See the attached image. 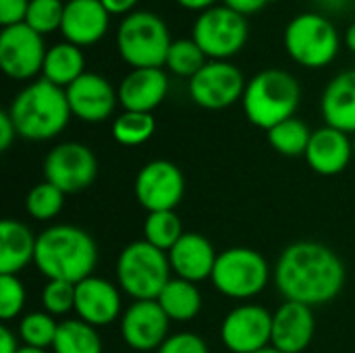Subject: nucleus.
I'll return each mask as SVG.
<instances>
[{
  "mask_svg": "<svg viewBox=\"0 0 355 353\" xmlns=\"http://www.w3.org/2000/svg\"><path fill=\"white\" fill-rule=\"evenodd\" d=\"M345 283L341 258L316 241H297L283 250L275 266V285L287 302L324 306L333 302Z\"/></svg>",
  "mask_w": 355,
  "mask_h": 353,
  "instance_id": "1",
  "label": "nucleus"
},
{
  "mask_svg": "<svg viewBox=\"0 0 355 353\" xmlns=\"http://www.w3.org/2000/svg\"><path fill=\"white\" fill-rule=\"evenodd\" d=\"M33 264L48 281L81 283L98 264L94 237L75 225H54L37 235Z\"/></svg>",
  "mask_w": 355,
  "mask_h": 353,
  "instance_id": "2",
  "label": "nucleus"
},
{
  "mask_svg": "<svg viewBox=\"0 0 355 353\" xmlns=\"http://www.w3.org/2000/svg\"><path fill=\"white\" fill-rule=\"evenodd\" d=\"M8 114L19 137L29 141H46L56 137L69 125L71 108L67 92L46 79L25 85L12 100Z\"/></svg>",
  "mask_w": 355,
  "mask_h": 353,
  "instance_id": "3",
  "label": "nucleus"
},
{
  "mask_svg": "<svg viewBox=\"0 0 355 353\" xmlns=\"http://www.w3.org/2000/svg\"><path fill=\"white\" fill-rule=\"evenodd\" d=\"M302 102L300 81L283 69H264L245 85L241 104L252 125L272 129L291 119Z\"/></svg>",
  "mask_w": 355,
  "mask_h": 353,
  "instance_id": "4",
  "label": "nucleus"
},
{
  "mask_svg": "<svg viewBox=\"0 0 355 353\" xmlns=\"http://www.w3.org/2000/svg\"><path fill=\"white\" fill-rule=\"evenodd\" d=\"M171 33L166 23L150 10L129 12L116 31V48L133 69H162L171 50Z\"/></svg>",
  "mask_w": 355,
  "mask_h": 353,
  "instance_id": "5",
  "label": "nucleus"
},
{
  "mask_svg": "<svg viewBox=\"0 0 355 353\" xmlns=\"http://www.w3.org/2000/svg\"><path fill=\"white\" fill-rule=\"evenodd\" d=\"M168 254L150 246L146 239L129 243L116 260L119 287L135 302L158 300L171 281Z\"/></svg>",
  "mask_w": 355,
  "mask_h": 353,
  "instance_id": "6",
  "label": "nucleus"
},
{
  "mask_svg": "<svg viewBox=\"0 0 355 353\" xmlns=\"http://www.w3.org/2000/svg\"><path fill=\"white\" fill-rule=\"evenodd\" d=\"M287 54L302 67L322 69L339 54V33L322 12H302L293 17L283 33Z\"/></svg>",
  "mask_w": 355,
  "mask_h": 353,
  "instance_id": "7",
  "label": "nucleus"
},
{
  "mask_svg": "<svg viewBox=\"0 0 355 353\" xmlns=\"http://www.w3.org/2000/svg\"><path fill=\"white\" fill-rule=\"evenodd\" d=\"M210 279L225 298L250 300L266 289L270 266L266 258L252 248H229L218 254Z\"/></svg>",
  "mask_w": 355,
  "mask_h": 353,
  "instance_id": "8",
  "label": "nucleus"
},
{
  "mask_svg": "<svg viewBox=\"0 0 355 353\" xmlns=\"http://www.w3.org/2000/svg\"><path fill=\"white\" fill-rule=\"evenodd\" d=\"M250 35L248 21L241 12L229 6H210L198 15L193 21L191 37L202 48V52L214 60H225L237 54Z\"/></svg>",
  "mask_w": 355,
  "mask_h": 353,
  "instance_id": "9",
  "label": "nucleus"
},
{
  "mask_svg": "<svg viewBox=\"0 0 355 353\" xmlns=\"http://www.w3.org/2000/svg\"><path fill=\"white\" fill-rule=\"evenodd\" d=\"M96 154L79 141L58 144L44 158V181L56 185L64 193L87 189L96 181Z\"/></svg>",
  "mask_w": 355,
  "mask_h": 353,
  "instance_id": "10",
  "label": "nucleus"
},
{
  "mask_svg": "<svg viewBox=\"0 0 355 353\" xmlns=\"http://www.w3.org/2000/svg\"><path fill=\"white\" fill-rule=\"evenodd\" d=\"M245 85L243 73L233 62L210 60L189 79V96L206 110H223L243 98Z\"/></svg>",
  "mask_w": 355,
  "mask_h": 353,
  "instance_id": "11",
  "label": "nucleus"
},
{
  "mask_svg": "<svg viewBox=\"0 0 355 353\" xmlns=\"http://www.w3.org/2000/svg\"><path fill=\"white\" fill-rule=\"evenodd\" d=\"M46 46L37 31L27 23H17L2 27L0 31V67L2 71L17 81H27L42 73Z\"/></svg>",
  "mask_w": 355,
  "mask_h": 353,
  "instance_id": "12",
  "label": "nucleus"
},
{
  "mask_svg": "<svg viewBox=\"0 0 355 353\" xmlns=\"http://www.w3.org/2000/svg\"><path fill=\"white\" fill-rule=\"evenodd\" d=\"M185 196V177L171 160H152L135 177V198L148 212L175 210Z\"/></svg>",
  "mask_w": 355,
  "mask_h": 353,
  "instance_id": "13",
  "label": "nucleus"
},
{
  "mask_svg": "<svg viewBox=\"0 0 355 353\" xmlns=\"http://www.w3.org/2000/svg\"><path fill=\"white\" fill-rule=\"evenodd\" d=\"M223 345L233 353H256L272 341V314L256 304L233 308L220 325Z\"/></svg>",
  "mask_w": 355,
  "mask_h": 353,
  "instance_id": "14",
  "label": "nucleus"
},
{
  "mask_svg": "<svg viewBox=\"0 0 355 353\" xmlns=\"http://www.w3.org/2000/svg\"><path fill=\"white\" fill-rule=\"evenodd\" d=\"M171 318L156 300L133 302L121 318L123 341L133 352H158L168 339Z\"/></svg>",
  "mask_w": 355,
  "mask_h": 353,
  "instance_id": "15",
  "label": "nucleus"
},
{
  "mask_svg": "<svg viewBox=\"0 0 355 353\" xmlns=\"http://www.w3.org/2000/svg\"><path fill=\"white\" fill-rule=\"evenodd\" d=\"M64 92L71 114L85 123L106 121L114 112L119 100V92H114L112 83L106 77L87 71L77 81H73Z\"/></svg>",
  "mask_w": 355,
  "mask_h": 353,
  "instance_id": "16",
  "label": "nucleus"
},
{
  "mask_svg": "<svg viewBox=\"0 0 355 353\" xmlns=\"http://www.w3.org/2000/svg\"><path fill=\"white\" fill-rule=\"evenodd\" d=\"M121 293L116 285L100 277H87L75 285V314L92 327H108L121 316Z\"/></svg>",
  "mask_w": 355,
  "mask_h": 353,
  "instance_id": "17",
  "label": "nucleus"
},
{
  "mask_svg": "<svg viewBox=\"0 0 355 353\" xmlns=\"http://www.w3.org/2000/svg\"><path fill=\"white\" fill-rule=\"evenodd\" d=\"M316 320L310 306L285 302L272 314L270 345L281 353H302L314 339Z\"/></svg>",
  "mask_w": 355,
  "mask_h": 353,
  "instance_id": "18",
  "label": "nucleus"
},
{
  "mask_svg": "<svg viewBox=\"0 0 355 353\" xmlns=\"http://www.w3.org/2000/svg\"><path fill=\"white\" fill-rule=\"evenodd\" d=\"M110 23V12L100 0H67L60 31L67 42L83 48L100 42Z\"/></svg>",
  "mask_w": 355,
  "mask_h": 353,
  "instance_id": "19",
  "label": "nucleus"
},
{
  "mask_svg": "<svg viewBox=\"0 0 355 353\" xmlns=\"http://www.w3.org/2000/svg\"><path fill=\"white\" fill-rule=\"evenodd\" d=\"M354 158V141L347 133L322 127L312 131L308 150H306V162L308 166L324 177H333L343 173Z\"/></svg>",
  "mask_w": 355,
  "mask_h": 353,
  "instance_id": "20",
  "label": "nucleus"
},
{
  "mask_svg": "<svg viewBox=\"0 0 355 353\" xmlns=\"http://www.w3.org/2000/svg\"><path fill=\"white\" fill-rule=\"evenodd\" d=\"M168 92V77L162 69H133L119 85V102L131 112H152Z\"/></svg>",
  "mask_w": 355,
  "mask_h": 353,
  "instance_id": "21",
  "label": "nucleus"
},
{
  "mask_svg": "<svg viewBox=\"0 0 355 353\" xmlns=\"http://www.w3.org/2000/svg\"><path fill=\"white\" fill-rule=\"evenodd\" d=\"M218 254L212 243L200 233H185L168 252L171 270L189 283H200L212 277Z\"/></svg>",
  "mask_w": 355,
  "mask_h": 353,
  "instance_id": "22",
  "label": "nucleus"
},
{
  "mask_svg": "<svg viewBox=\"0 0 355 353\" xmlns=\"http://www.w3.org/2000/svg\"><path fill=\"white\" fill-rule=\"evenodd\" d=\"M320 108L329 127L347 135L355 133V69L343 71L329 81Z\"/></svg>",
  "mask_w": 355,
  "mask_h": 353,
  "instance_id": "23",
  "label": "nucleus"
},
{
  "mask_svg": "<svg viewBox=\"0 0 355 353\" xmlns=\"http://www.w3.org/2000/svg\"><path fill=\"white\" fill-rule=\"evenodd\" d=\"M37 237L19 221L0 223V275H19L35 258Z\"/></svg>",
  "mask_w": 355,
  "mask_h": 353,
  "instance_id": "24",
  "label": "nucleus"
},
{
  "mask_svg": "<svg viewBox=\"0 0 355 353\" xmlns=\"http://www.w3.org/2000/svg\"><path fill=\"white\" fill-rule=\"evenodd\" d=\"M83 73H85V56L79 46L71 42H60L48 48L42 67V79L67 89Z\"/></svg>",
  "mask_w": 355,
  "mask_h": 353,
  "instance_id": "25",
  "label": "nucleus"
},
{
  "mask_svg": "<svg viewBox=\"0 0 355 353\" xmlns=\"http://www.w3.org/2000/svg\"><path fill=\"white\" fill-rule=\"evenodd\" d=\"M164 314L175 322H189L202 310V293L196 283L185 279H171L156 300Z\"/></svg>",
  "mask_w": 355,
  "mask_h": 353,
  "instance_id": "26",
  "label": "nucleus"
},
{
  "mask_svg": "<svg viewBox=\"0 0 355 353\" xmlns=\"http://www.w3.org/2000/svg\"><path fill=\"white\" fill-rule=\"evenodd\" d=\"M54 353H102V339L96 327L79 320L67 318L58 325V333L52 345Z\"/></svg>",
  "mask_w": 355,
  "mask_h": 353,
  "instance_id": "27",
  "label": "nucleus"
},
{
  "mask_svg": "<svg viewBox=\"0 0 355 353\" xmlns=\"http://www.w3.org/2000/svg\"><path fill=\"white\" fill-rule=\"evenodd\" d=\"M183 235V223L175 210L148 212V218L144 223V239L150 246L168 254Z\"/></svg>",
  "mask_w": 355,
  "mask_h": 353,
  "instance_id": "28",
  "label": "nucleus"
},
{
  "mask_svg": "<svg viewBox=\"0 0 355 353\" xmlns=\"http://www.w3.org/2000/svg\"><path fill=\"white\" fill-rule=\"evenodd\" d=\"M312 131L308 125L295 117L275 125L268 129V144L283 156L295 158V156H306L308 144H310Z\"/></svg>",
  "mask_w": 355,
  "mask_h": 353,
  "instance_id": "29",
  "label": "nucleus"
},
{
  "mask_svg": "<svg viewBox=\"0 0 355 353\" xmlns=\"http://www.w3.org/2000/svg\"><path fill=\"white\" fill-rule=\"evenodd\" d=\"M156 131V119L152 112H121L112 123V137L121 146H141L146 144Z\"/></svg>",
  "mask_w": 355,
  "mask_h": 353,
  "instance_id": "30",
  "label": "nucleus"
},
{
  "mask_svg": "<svg viewBox=\"0 0 355 353\" xmlns=\"http://www.w3.org/2000/svg\"><path fill=\"white\" fill-rule=\"evenodd\" d=\"M58 325L48 312H29L19 322V339L29 347L48 350L54 345Z\"/></svg>",
  "mask_w": 355,
  "mask_h": 353,
  "instance_id": "31",
  "label": "nucleus"
},
{
  "mask_svg": "<svg viewBox=\"0 0 355 353\" xmlns=\"http://www.w3.org/2000/svg\"><path fill=\"white\" fill-rule=\"evenodd\" d=\"M64 206V191H60L56 185L42 181L35 187L29 189L25 198V210L35 221H50L60 214Z\"/></svg>",
  "mask_w": 355,
  "mask_h": 353,
  "instance_id": "32",
  "label": "nucleus"
},
{
  "mask_svg": "<svg viewBox=\"0 0 355 353\" xmlns=\"http://www.w3.org/2000/svg\"><path fill=\"white\" fill-rule=\"evenodd\" d=\"M206 58L208 56L193 42V37H181V40H175L171 44V50L166 56V67L171 73L191 79L208 62Z\"/></svg>",
  "mask_w": 355,
  "mask_h": 353,
  "instance_id": "33",
  "label": "nucleus"
},
{
  "mask_svg": "<svg viewBox=\"0 0 355 353\" xmlns=\"http://www.w3.org/2000/svg\"><path fill=\"white\" fill-rule=\"evenodd\" d=\"M64 4L67 2H62V0H29L25 23L40 35L52 33V31L60 29V25H62Z\"/></svg>",
  "mask_w": 355,
  "mask_h": 353,
  "instance_id": "34",
  "label": "nucleus"
},
{
  "mask_svg": "<svg viewBox=\"0 0 355 353\" xmlns=\"http://www.w3.org/2000/svg\"><path fill=\"white\" fill-rule=\"evenodd\" d=\"M42 306L50 316H64L75 310V285L67 281H48L42 289Z\"/></svg>",
  "mask_w": 355,
  "mask_h": 353,
  "instance_id": "35",
  "label": "nucleus"
},
{
  "mask_svg": "<svg viewBox=\"0 0 355 353\" xmlns=\"http://www.w3.org/2000/svg\"><path fill=\"white\" fill-rule=\"evenodd\" d=\"M27 293L17 275H0V318L8 322L23 312Z\"/></svg>",
  "mask_w": 355,
  "mask_h": 353,
  "instance_id": "36",
  "label": "nucleus"
},
{
  "mask_svg": "<svg viewBox=\"0 0 355 353\" xmlns=\"http://www.w3.org/2000/svg\"><path fill=\"white\" fill-rule=\"evenodd\" d=\"M156 353H210L206 341L196 333H175L160 345Z\"/></svg>",
  "mask_w": 355,
  "mask_h": 353,
  "instance_id": "37",
  "label": "nucleus"
},
{
  "mask_svg": "<svg viewBox=\"0 0 355 353\" xmlns=\"http://www.w3.org/2000/svg\"><path fill=\"white\" fill-rule=\"evenodd\" d=\"M27 8H29V0H0V23H2V27L25 23Z\"/></svg>",
  "mask_w": 355,
  "mask_h": 353,
  "instance_id": "38",
  "label": "nucleus"
},
{
  "mask_svg": "<svg viewBox=\"0 0 355 353\" xmlns=\"http://www.w3.org/2000/svg\"><path fill=\"white\" fill-rule=\"evenodd\" d=\"M17 135H19V133H17V127H15V123H12V119H10V114H8V110H2V112H0V150L6 152V150L10 148V144L15 141Z\"/></svg>",
  "mask_w": 355,
  "mask_h": 353,
  "instance_id": "39",
  "label": "nucleus"
},
{
  "mask_svg": "<svg viewBox=\"0 0 355 353\" xmlns=\"http://www.w3.org/2000/svg\"><path fill=\"white\" fill-rule=\"evenodd\" d=\"M270 2H275V0H225V6H229L245 17V15H254V12L262 10Z\"/></svg>",
  "mask_w": 355,
  "mask_h": 353,
  "instance_id": "40",
  "label": "nucleus"
},
{
  "mask_svg": "<svg viewBox=\"0 0 355 353\" xmlns=\"http://www.w3.org/2000/svg\"><path fill=\"white\" fill-rule=\"evenodd\" d=\"M102 4H104V8L110 12V15H129V12H133V8H135V4L139 2V0H100Z\"/></svg>",
  "mask_w": 355,
  "mask_h": 353,
  "instance_id": "41",
  "label": "nucleus"
},
{
  "mask_svg": "<svg viewBox=\"0 0 355 353\" xmlns=\"http://www.w3.org/2000/svg\"><path fill=\"white\" fill-rule=\"evenodd\" d=\"M19 341H17V335L6 327L2 325L0 327V353H19Z\"/></svg>",
  "mask_w": 355,
  "mask_h": 353,
  "instance_id": "42",
  "label": "nucleus"
},
{
  "mask_svg": "<svg viewBox=\"0 0 355 353\" xmlns=\"http://www.w3.org/2000/svg\"><path fill=\"white\" fill-rule=\"evenodd\" d=\"M183 8H189V10H206L210 6H214L216 0H177Z\"/></svg>",
  "mask_w": 355,
  "mask_h": 353,
  "instance_id": "43",
  "label": "nucleus"
},
{
  "mask_svg": "<svg viewBox=\"0 0 355 353\" xmlns=\"http://www.w3.org/2000/svg\"><path fill=\"white\" fill-rule=\"evenodd\" d=\"M318 4L327 10H341L347 4V0H318Z\"/></svg>",
  "mask_w": 355,
  "mask_h": 353,
  "instance_id": "44",
  "label": "nucleus"
},
{
  "mask_svg": "<svg viewBox=\"0 0 355 353\" xmlns=\"http://www.w3.org/2000/svg\"><path fill=\"white\" fill-rule=\"evenodd\" d=\"M345 44H347V48L355 52V21L349 25V29H347V33H345Z\"/></svg>",
  "mask_w": 355,
  "mask_h": 353,
  "instance_id": "45",
  "label": "nucleus"
},
{
  "mask_svg": "<svg viewBox=\"0 0 355 353\" xmlns=\"http://www.w3.org/2000/svg\"><path fill=\"white\" fill-rule=\"evenodd\" d=\"M19 353H48L46 350H40V347H29V345H23Z\"/></svg>",
  "mask_w": 355,
  "mask_h": 353,
  "instance_id": "46",
  "label": "nucleus"
},
{
  "mask_svg": "<svg viewBox=\"0 0 355 353\" xmlns=\"http://www.w3.org/2000/svg\"><path fill=\"white\" fill-rule=\"evenodd\" d=\"M256 353H281L279 350H275L272 345H268V347H264V350H260V352H256Z\"/></svg>",
  "mask_w": 355,
  "mask_h": 353,
  "instance_id": "47",
  "label": "nucleus"
},
{
  "mask_svg": "<svg viewBox=\"0 0 355 353\" xmlns=\"http://www.w3.org/2000/svg\"><path fill=\"white\" fill-rule=\"evenodd\" d=\"M354 158H355V137H354Z\"/></svg>",
  "mask_w": 355,
  "mask_h": 353,
  "instance_id": "48",
  "label": "nucleus"
}]
</instances>
